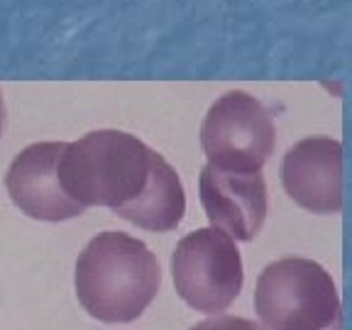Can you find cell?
<instances>
[{
	"label": "cell",
	"mask_w": 352,
	"mask_h": 330,
	"mask_svg": "<svg viewBox=\"0 0 352 330\" xmlns=\"http://www.w3.org/2000/svg\"><path fill=\"white\" fill-rule=\"evenodd\" d=\"M176 294L201 314L226 311L242 292V257L235 240L218 228H201L176 242L171 254Z\"/></svg>",
	"instance_id": "obj_5"
},
{
	"label": "cell",
	"mask_w": 352,
	"mask_h": 330,
	"mask_svg": "<svg viewBox=\"0 0 352 330\" xmlns=\"http://www.w3.org/2000/svg\"><path fill=\"white\" fill-rule=\"evenodd\" d=\"M160 152L125 130H94L66 142L59 184L83 208L103 206L120 213L135 204L152 179Z\"/></svg>",
	"instance_id": "obj_2"
},
{
	"label": "cell",
	"mask_w": 352,
	"mask_h": 330,
	"mask_svg": "<svg viewBox=\"0 0 352 330\" xmlns=\"http://www.w3.org/2000/svg\"><path fill=\"white\" fill-rule=\"evenodd\" d=\"M254 311L270 330H342L336 281L306 257H281L259 272Z\"/></svg>",
	"instance_id": "obj_3"
},
{
	"label": "cell",
	"mask_w": 352,
	"mask_h": 330,
	"mask_svg": "<svg viewBox=\"0 0 352 330\" xmlns=\"http://www.w3.org/2000/svg\"><path fill=\"white\" fill-rule=\"evenodd\" d=\"M188 330H264L250 318H240V316H215V318L201 320Z\"/></svg>",
	"instance_id": "obj_10"
},
{
	"label": "cell",
	"mask_w": 352,
	"mask_h": 330,
	"mask_svg": "<svg viewBox=\"0 0 352 330\" xmlns=\"http://www.w3.org/2000/svg\"><path fill=\"white\" fill-rule=\"evenodd\" d=\"M74 284L88 316L100 323H132L160 292L162 270L142 240L105 230L78 254Z\"/></svg>",
	"instance_id": "obj_1"
},
{
	"label": "cell",
	"mask_w": 352,
	"mask_h": 330,
	"mask_svg": "<svg viewBox=\"0 0 352 330\" xmlns=\"http://www.w3.org/2000/svg\"><path fill=\"white\" fill-rule=\"evenodd\" d=\"M64 149L66 142L28 144L8 166V196L30 218L59 223L86 213V208L66 196L59 184V160Z\"/></svg>",
	"instance_id": "obj_6"
},
{
	"label": "cell",
	"mask_w": 352,
	"mask_h": 330,
	"mask_svg": "<svg viewBox=\"0 0 352 330\" xmlns=\"http://www.w3.org/2000/svg\"><path fill=\"white\" fill-rule=\"evenodd\" d=\"M184 213H186L184 184H182V179H179V174H176L174 166L160 154V157H157V164H154L152 179H149L142 196L116 215L125 218L132 226L142 228V230L169 232L182 223Z\"/></svg>",
	"instance_id": "obj_9"
},
{
	"label": "cell",
	"mask_w": 352,
	"mask_h": 330,
	"mask_svg": "<svg viewBox=\"0 0 352 330\" xmlns=\"http://www.w3.org/2000/svg\"><path fill=\"white\" fill-rule=\"evenodd\" d=\"M6 100H3V91H0V138H3V132H6Z\"/></svg>",
	"instance_id": "obj_11"
},
{
	"label": "cell",
	"mask_w": 352,
	"mask_h": 330,
	"mask_svg": "<svg viewBox=\"0 0 352 330\" xmlns=\"http://www.w3.org/2000/svg\"><path fill=\"white\" fill-rule=\"evenodd\" d=\"M274 118L262 100L245 91H228L215 98L201 122L206 160L220 171H262L274 154Z\"/></svg>",
	"instance_id": "obj_4"
},
{
	"label": "cell",
	"mask_w": 352,
	"mask_h": 330,
	"mask_svg": "<svg viewBox=\"0 0 352 330\" xmlns=\"http://www.w3.org/2000/svg\"><path fill=\"white\" fill-rule=\"evenodd\" d=\"M281 186L311 213H340L342 144L333 138H306L289 147L281 162Z\"/></svg>",
	"instance_id": "obj_7"
},
{
	"label": "cell",
	"mask_w": 352,
	"mask_h": 330,
	"mask_svg": "<svg viewBox=\"0 0 352 330\" xmlns=\"http://www.w3.org/2000/svg\"><path fill=\"white\" fill-rule=\"evenodd\" d=\"M198 191L213 228L240 242L259 235L267 220V184L262 171L240 174L206 164L198 179Z\"/></svg>",
	"instance_id": "obj_8"
}]
</instances>
